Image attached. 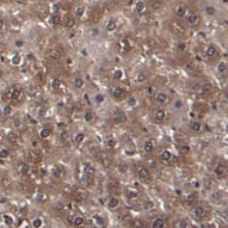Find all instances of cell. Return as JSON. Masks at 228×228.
<instances>
[{
  "mask_svg": "<svg viewBox=\"0 0 228 228\" xmlns=\"http://www.w3.org/2000/svg\"><path fill=\"white\" fill-rule=\"evenodd\" d=\"M22 93H23V92H22V89H21V87L14 86V87H12V89L10 90V92H9V98H10L11 100H13V102H17V100L21 99Z\"/></svg>",
  "mask_w": 228,
  "mask_h": 228,
  "instance_id": "cell-1",
  "label": "cell"
},
{
  "mask_svg": "<svg viewBox=\"0 0 228 228\" xmlns=\"http://www.w3.org/2000/svg\"><path fill=\"white\" fill-rule=\"evenodd\" d=\"M137 177H139L140 179H141V180H147V179H148V177H149L148 170H147L146 167H143V166L139 167V170H137Z\"/></svg>",
  "mask_w": 228,
  "mask_h": 228,
  "instance_id": "cell-2",
  "label": "cell"
},
{
  "mask_svg": "<svg viewBox=\"0 0 228 228\" xmlns=\"http://www.w3.org/2000/svg\"><path fill=\"white\" fill-rule=\"evenodd\" d=\"M185 18H186V22L189 24H196V23H198V16L195 12H192V11L186 13Z\"/></svg>",
  "mask_w": 228,
  "mask_h": 228,
  "instance_id": "cell-3",
  "label": "cell"
},
{
  "mask_svg": "<svg viewBox=\"0 0 228 228\" xmlns=\"http://www.w3.org/2000/svg\"><path fill=\"white\" fill-rule=\"evenodd\" d=\"M155 100L159 104H166L168 102V96L165 92H158L155 94Z\"/></svg>",
  "mask_w": 228,
  "mask_h": 228,
  "instance_id": "cell-4",
  "label": "cell"
},
{
  "mask_svg": "<svg viewBox=\"0 0 228 228\" xmlns=\"http://www.w3.org/2000/svg\"><path fill=\"white\" fill-rule=\"evenodd\" d=\"M226 172H227V167L223 164H217L216 167L214 168V173L216 174L217 177H222Z\"/></svg>",
  "mask_w": 228,
  "mask_h": 228,
  "instance_id": "cell-5",
  "label": "cell"
},
{
  "mask_svg": "<svg viewBox=\"0 0 228 228\" xmlns=\"http://www.w3.org/2000/svg\"><path fill=\"white\" fill-rule=\"evenodd\" d=\"M194 216L196 219H203L205 216V210L203 207H196L194 209Z\"/></svg>",
  "mask_w": 228,
  "mask_h": 228,
  "instance_id": "cell-6",
  "label": "cell"
},
{
  "mask_svg": "<svg viewBox=\"0 0 228 228\" xmlns=\"http://www.w3.org/2000/svg\"><path fill=\"white\" fill-rule=\"evenodd\" d=\"M166 117V112L163 110V109H158L155 112H154V118L158 121V122H163Z\"/></svg>",
  "mask_w": 228,
  "mask_h": 228,
  "instance_id": "cell-7",
  "label": "cell"
},
{
  "mask_svg": "<svg viewBox=\"0 0 228 228\" xmlns=\"http://www.w3.org/2000/svg\"><path fill=\"white\" fill-rule=\"evenodd\" d=\"M186 13H188V9H186V6H184V5H179V6H177V7H176V14H177L178 17H180V18L185 17V16H186Z\"/></svg>",
  "mask_w": 228,
  "mask_h": 228,
  "instance_id": "cell-8",
  "label": "cell"
},
{
  "mask_svg": "<svg viewBox=\"0 0 228 228\" xmlns=\"http://www.w3.org/2000/svg\"><path fill=\"white\" fill-rule=\"evenodd\" d=\"M216 55V48L214 45H208L205 48V56L207 58H214Z\"/></svg>",
  "mask_w": 228,
  "mask_h": 228,
  "instance_id": "cell-9",
  "label": "cell"
},
{
  "mask_svg": "<svg viewBox=\"0 0 228 228\" xmlns=\"http://www.w3.org/2000/svg\"><path fill=\"white\" fill-rule=\"evenodd\" d=\"M69 222L73 223L77 227H79V226L84 224V219L81 216H71V217H69Z\"/></svg>",
  "mask_w": 228,
  "mask_h": 228,
  "instance_id": "cell-10",
  "label": "cell"
},
{
  "mask_svg": "<svg viewBox=\"0 0 228 228\" xmlns=\"http://www.w3.org/2000/svg\"><path fill=\"white\" fill-rule=\"evenodd\" d=\"M152 228H165V221L161 217H158L152 222Z\"/></svg>",
  "mask_w": 228,
  "mask_h": 228,
  "instance_id": "cell-11",
  "label": "cell"
},
{
  "mask_svg": "<svg viewBox=\"0 0 228 228\" xmlns=\"http://www.w3.org/2000/svg\"><path fill=\"white\" fill-rule=\"evenodd\" d=\"M135 11L137 13H143L146 11V4L143 1H141V0H140V1H137L135 4Z\"/></svg>",
  "mask_w": 228,
  "mask_h": 228,
  "instance_id": "cell-12",
  "label": "cell"
},
{
  "mask_svg": "<svg viewBox=\"0 0 228 228\" xmlns=\"http://www.w3.org/2000/svg\"><path fill=\"white\" fill-rule=\"evenodd\" d=\"M160 158L164 161H168V160H171V158H172V153L168 149H163L160 152Z\"/></svg>",
  "mask_w": 228,
  "mask_h": 228,
  "instance_id": "cell-13",
  "label": "cell"
},
{
  "mask_svg": "<svg viewBox=\"0 0 228 228\" xmlns=\"http://www.w3.org/2000/svg\"><path fill=\"white\" fill-rule=\"evenodd\" d=\"M30 171H31V167H30V165H29V164L23 163V164L19 166V172L23 174V176H26V174H29V173H30Z\"/></svg>",
  "mask_w": 228,
  "mask_h": 228,
  "instance_id": "cell-14",
  "label": "cell"
},
{
  "mask_svg": "<svg viewBox=\"0 0 228 228\" xmlns=\"http://www.w3.org/2000/svg\"><path fill=\"white\" fill-rule=\"evenodd\" d=\"M93 112H92V110H90V109H87L86 111H85V114H84V119H85V122H87V123H91V122L93 121Z\"/></svg>",
  "mask_w": 228,
  "mask_h": 228,
  "instance_id": "cell-15",
  "label": "cell"
},
{
  "mask_svg": "<svg viewBox=\"0 0 228 228\" xmlns=\"http://www.w3.org/2000/svg\"><path fill=\"white\" fill-rule=\"evenodd\" d=\"M49 56H50L53 60H61L62 54H61V51H60V50H58V49H53V50L50 51Z\"/></svg>",
  "mask_w": 228,
  "mask_h": 228,
  "instance_id": "cell-16",
  "label": "cell"
},
{
  "mask_svg": "<svg viewBox=\"0 0 228 228\" xmlns=\"http://www.w3.org/2000/svg\"><path fill=\"white\" fill-rule=\"evenodd\" d=\"M118 204H119V200H118L117 197H111V198L108 201V207H109L110 209H115V208H117V207H118Z\"/></svg>",
  "mask_w": 228,
  "mask_h": 228,
  "instance_id": "cell-17",
  "label": "cell"
},
{
  "mask_svg": "<svg viewBox=\"0 0 228 228\" xmlns=\"http://www.w3.org/2000/svg\"><path fill=\"white\" fill-rule=\"evenodd\" d=\"M161 7H163V4L159 1V0H154V1H152V4H151V9H152L153 11H155V12L160 11Z\"/></svg>",
  "mask_w": 228,
  "mask_h": 228,
  "instance_id": "cell-18",
  "label": "cell"
},
{
  "mask_svg": "<svg viewBox=\"0 0 228 228\" xmlns=\"http://www.w3.org/2000/svg\"><path fill=\"white\" fill-rule=\"evenodd\" d=\"M124 94V90L122 89V87H115V89L112 90V96L115 98H119Z\"/></svg>",
  "mask_w": 228,
  "mask_h": 228,
  "instance_id": "cell-19",
  "label": "cell"
},
{
  "mask_svg": "<svg viewBox=\"0 0 228 228\" xmlns=\"http://www.w3.org/2000/svg\"><path fill=\"white\" fill-rule=\"evenodd\" d=\"M153 149H154V143H153V141H147L145 145H143V151H145V153H152L153 152Z\"/></svg>",
  "mask_w": 228,
  "mask_h": 228,
  "instance_id": "cell-20",
  "label": "cell"
},
{
  "mask_svg": "<svg viewBox=\"0 0 228 228\" xmlns=\"http://www.w3.org/2000/svg\"><path fill=\"white\" fill-rule=\"evenodd\" d=\"M116 29H117V24H116V22H115L114 19H110V21L108 22V24H107V30H108L109 32H114Z\"/></svg>",
  "mask_w": 228,
  "mask_h": 228,
  "instance_id": "cell-21",
  "label": "cell"
},
{
  "mask_svg": "<svg viewBox=\"0 0 228 228\" xmlns=\"http://www.w3.org/2000/svg\"><path fill=\"white\" fill-rule=\"evenodd\" d=\"M11 62L13 66H19L21 62H22V56L19 54H14L12 58H11Z\"/></svg>",
  "mask_w": 228,
  "mask_h": 228,
  "instance_id": "cell-22",
  "label": "cell"
},
{
  "mask_svg": "<svg viewBox=\"0 0 228 228\" xmlns=\"http://www.w3.org/2000/svg\"><path fill=\"white\" fill-rule=\"evenodd\" d=\"M201 129H202V124H201V122L195 121V122H192V123H191V130H192V131L198 133V131H201Z\"/></svg>",
  "mask_w": 228,
  "mask_h": 228,
  "instance_id": "cell-23",
  "label": "cell"
},
{
  "mask_svg": "<svg viewBox=\"0 0 228 228\" xmlns=\"http://www.w3.org/2000/svg\"><path fill=\"white\" fill-rule=\"evenodd\" d=\"M3 220H4V223L6 226H9V227L13 224V217L11 215H9V214H4L3 215Z\"/></svg>",
  "mask_w": 228,
  "mask_h": 228,
  "instance_id": "cell-24",
  "label": "cell"
},
{
  "mask_svg": "<svg viewBox=\"0 0 228 228\" xmlns=\"http://www.w3.org/2000/svg\"><path fill=\"white\" fill-rule=\"evenodd\" d=\"M74 87H75V89H82V87H84V85H85V81H84V79H81V78H75L74 79Z\"/></svg>",
  "mask_w": 228,
  "mask_h": 228,
  "instance_id": "cell-25",
  "label": "cell"
},
{
  "mask_svg": "<svg viewBox=\"0 0 228 228\" xmlns=\"http://www.w3.org/2000/svg\"><path fill=\"white\" fill-rule=\"evenodd\" d=\"M50 134H51V130L48 129V128H42V129L40 130V136H41L42 139H48V137L50 136Z\"/></svg>",
  "mask_w": 228,
  "mask_h": 228,
  "instance_id": "cell-26",
  "label": "cell"
},
{
  "mask_svg": "<svg viewBox=\"0 0 228 228\" xmlns=\"http://www.w3.org/2000/svg\"><path fill=\"white\" fill-rule=\"evenodd\" d=\"M212 89H213V85H212V84H204V85L201 87L200 92L204 94V93H208V92H210V91H212Z\"/></svg>",
  "mask_w": 228,
  "mask_h": 228,
  "instance_id": "cell-27",
  "label": "cell"
},
{
  "mask_svg": "<svg viewBox=\"0 0 228 228\" xmlns=\"http://www.w3.org/2000/svg\"><path fill=\"white\" fill-rule=\"evenodd\" d=\"M112 77L116 80H121L122 78H123V71H122V69H115L114 73H112Z\"/></svg>",
  "mask_w": 228,
  "mask_h": 228,
  "instance_id": "cell-28",
  "label": "cell"
},
{
  "mask_svg": "<svg viewBox=\"0 0 228 228\" xmlns=\"http://www.w3.org/2000/svg\"><path fill=\"white\" fill-rule=\"evenodd\" d=\"M227 68H228L227 63H226L224 61H221V62L217 65V72H219V73H224V72L227 71Z\"/></svg>",
  "mask_w": 228,
  "mask_h": 228,
  "instance_id": "cell-29",
  "label": "cell"
},
{
  "mask_svg": "<svg viewBox=\"0 0 228 228\" xmlns=\"http://www.w3.org/2000/svg\"><path fill=\"white\" fill-rule=\"evenodd\" d=\"M43 224V220L41 217H36V219H33L32 220V226L33 228H41Z\"/></svg>",
  "mask_w": 228,
  "mask_h": 228,
  "instance_id": "cell-30",
  "label": "cell"
},
{
  "mask_svg": "<svg viewBox=\"0 0 228 228\" xmlns=\"http://www.w3.org/2000/svg\"><path fill=\"white\" fill-rule=\"evenodd\" d=\"M84 12H85V7L84 6H78L75 9V11H74V14L78 17V18H80V17L84 16Z\"/></svg>",
  "mask_w": 228,
  "mask_h": 228,
  "instance_id": "cell-31",
  "label": "cell"
},
{
  "mask_svg": "<svg viewBox=\"0 0 228 228\" xmlns=\"http://www.w3.org/2000/svg\"><path fill=\"white\" fill-rule=\"evenodd\" d=\"M9 156H10V151L7 148H1V149H0V158H1V159H7Z\"/></svg>",
  "mask_w": 228,
  "mask_h": 228,
  "instance_id": "cell-32",
  "label": "cell"
},
{
  "mask_svg": "<svg viewBox=\"0 0 228 228\" xmlns=\"http://www.w3.org/2000/svg\"><path fill=\"white\" fill-rule=\"evenodd\" d=\"M12 114V107L11 105H5L3 108V115L4 116H10Z\"/></svg>",
  "mask_w": 228,
  "mask_h": 228,
  "instance_id": "cell-33",
  "label": "cell"
},
{
  "mask_svg": "<svg viewBox=\"0 0 228 228\" xmlns=\"http://www.w3.org/2000/svg\"><path fill=\"white\" fill-rule=\"evenodd\" d=\"M60 23H61V18L59 14H54L51 17V24L53 25H59Z\"/></svg>",
  "mask_w": 228,
  "mask_h": 228,
  "instance_id": "cell-34",
  "label": "cell"
},
{
  "mask_svg": "<svg viewBox=\"0 0 228 228\" xmlns=\"http://www.w3.org/2000/svg\"><path fill=\"white\" fill-rule=\"evenodd\" d=\"M136 104H137V99L134 96H131V97L128 98V100H127V105H128V107H135Z\"/></svg>",
  "mask_w": 228,
  "mask_h": 228,
  "instance_id": "cell-35",
  "label": "cell"
},
{
  "mask_svg": "<svg viewBox=\"0 0 228 228\" xmlns=\"http://www.w3.org/2000/svg\"><path fill=\"white\" fill-rule=\"evenodd\" d=\"M75 26V19H73V18H68L67 21H66V28L67 29H72V28H74Z\"/></svg>",
  "mask_w": 228,
  "mask_h": 228,
  "instance_id": "cell-36",
  "label": "cell"
},
{
  "mask_svg": "<svg viewBox=\"0 0 228 228\" xmlns=\"http://www.w3.org/2000/svg\"><path fill=\"white\" fill-rule=\"evenodd\" d=\"M205 13H207L208 16H214V14L216 13V9H215L214 6H207V7H205Z\"/></svg>",
  "mask_w": 228,
  "mask_h": 228,
  "instance_id": "cell-37",
  "label": "cell"
},
{
  "mask_svg": "<svg viewBox=\"0 0 228 228\" xmlns=\"http://www.w3.org/2000/svg\"><path fill=\"white\" fill-rule=\"evenodd\" d=\"M75 142L77 143H81L82 141H84V140H85V134L84 133H78L77 135H75Z\"/></svg>",
  "mask_w": 228,
  "mask_h": 228,
  "instance_id": "cell-38",
  "label": "cell"
},
{
  "mask_svg": "<svg viewBox=\"0 0 228 228\" xmlns=\"http://www.w3.org/2000/svg\"><path fill=\"white\" fill-rule=\"evenodd\" d=\"M173 108L174 109H182L183 108V102L180 99H176L173 102Z\"/></svg>",
  "mask_w": 228,
  "mask_h": 228,
  "instance_id": "cell-39",
  "label": "cell"
},
{
  "mask_svg": "<svg viewBox=\"0 0 228 228\" xmlns=\"http://www.w3.org/2000/svg\"><path fill=\"white\" fill-rule=\"evenodd\" d=\"M51 86L54 87V89H59V87L61 86V81L58 78H54V79L51 80Z\"/></svg>",
  "mask_w": 228,
  "mask_h": 228,
  "instance_id": "cell-40",
  "label": "cell"
},
{
  "mask_svg": "<svg viewBox=\"0 0 228 228\" xmlns=\"http://www.w3.org/2000/svg\"><path fill=\"white\" fill-rule=\"evenodd\" d=\"M146 79H147L146 73H139V74H137V78H136V80H137L139 82H143V81H146Z\"/></svg>",
  "mask_w": 228,
  "mask_h": 228,
  "instance_id": "cell-41",
  "label": "cell"
},
{
  "mask_svg": "<svg viewBox=\"0 0 228 228\" xmlns=\"http://www.w3.org/2000/svg\"><path fill=\"white\" fill-rule=\"evenodd\" d=\"M94 100H96V103H98V104H100V103H103L104 100H105V97L102 94V93H98L96 97H94Z\"/></svg>",
  "mask_w": 228,
  "mask_h": 228,
  "instance_id": "cell-42",
  "label": "cell"
},
{
  "mask_svg": "<svg viewBox=\"0 0 228 228\" xmlns=\"http://www.w3.org/2000/svg\"><path fill=\"white\" fill-rule=\"evenodd\" d=\"M116 140H114V139H110V140H108L107 141V146L108 147H110V148H115L116 147Z\"/></svg>",
  "mask_w": 228,
  "mask_h": 228,
  "instance_id": "cell-43",
  "label": "cell"
},
{
  "mask_svg": "<svg viewBox=\"0 0 228 228\" xmlns=\"http://www.w3.org/2000/svg\"><path fill=\"white\" fill-rule=\"evenodd\" d=\"M123 118H124V117H123V115H122L121 112H117V114H115V116H114V121H115V122H121Z\"/></svg>",
  "mask_w": 228,
  "mask_h": 228,
  "instance_id": "cell-44",
  "label": "cell"
},
{
  "mask_svg": "<svg viewBox=\"0 0 228 228\" xmlns=\"http://www.w3.org/2000/svg\"><path fill=\"white\" fill-rule=\"evenodd\" d=\"M60 136H61V140H62V141H67L68 137H69V135H68V131H67V130H63V131L60 134Z\"/></svg>",
  "mask_w": 228,
  "mask_h": 228,
  "instance_id": "cell-45",
  "label": "cell"
},
{
  "mask_svg": "<svg viewBox=\"0 0 228 228\" xmlns=\"http://www.w3.org/2000/svg\"><path fill=\"white\" fill-rule=\"evenodd\" d=\"M177 48H178L179 50H185V49H186V43H185V42H179L178 45H177Z\"/></svg>",
  "mask_w": 228,
  "mask_h": 228,
  "instance_id": "cell-46",
  "label": "cell"
},
{
  "mask_svg": "<svg viewBox=\"0 0 228 228\" xmlns=\"http://www.w3.org/2000/svg\"><path fill=\"white\" fill-rule=\"evenodd\" d=\"M179 228H188V223L185 221H180L179 222Z\"/></svg>",
  "mask_w": 228,
  "mask_h": 228,
  "instance_id": "cell-47",
  "label": "cell"
},
{
  "mask_svg": "<svg viewBox=\"0 0 228 228\" xmlns=\"http://www.w3.org/2000/svg\"><path fill=\"white\" fill-rule=\"evenodd\" d=\"M14 44H16L17 47H23V44H24V42H23V41H21V40H17V41L14 42Z\"/></svg>",
  "mask_w": 228,
  "mask_h": 228,
  "instance_id": "cell-48",
  "label": "cell"
},
{
  "mask_svg": "<svg viewBox=\"0 0 228 228\" xmlns=\"http://www.w3.org/2000/svg\"><path fill=\"white\" fill-rule=\"evenodd\" d=\"M4 19L1 18V17H0V31H3V29H4Z\"/></svg>",
  "mask_w": 228,
  "mask_h": 228,
  "instance_id": "cell-49",
  "label": "cell"
},
{
  "mask_svg": "<svg viewBox=\"0 0 228 228\" xmlns=\"http://www.w3.org/2000/svg\"><path fill=\"white\" fill-rule=\"evenodd\" d=\"M44 112H45V110H44L43 108H41V109L38 110V115H40V116H44Z\"/></svg>",
  "mask_w": 228,
  "mask_h": 228,
  "instance_id": "cell-50",
  "label": "cell"
},
{
  "mask_svg": "<svg viewBox=\"0 0 228 228\" xmlns=\"http://www.w3.org/2000/svg\"><path fill=\"white\" fill-rule=\"evenodd\" d=\"M98 33H99V30H98V29H93V30H92V35H93V36H97Z\"/></svg>",
  "mask_w": 228,
  "mask_h": 228,
  "instance_id": "cell-51",
  "label": "cell"
},
{
  "mask_svg": "<svg viewBox=\"0 0 228 228\" xmlns=\"http://www.w3.org/2000/svg\"><path fill=\"white\" fill-rule=\"evenodd\" d=\"M196 115H195V112H190V117H195Z\"/></svg>",
  "mask_w": 228,
  "mask_h": 228,
  "instance_id": "cell-52",
  "label": "cell"
},
{
  "mask_svg": "<svg viewBox=\"0 0 228 228\" xmlns=\"http://www.w3.org/2000/svg\"><path fill=\"white\" fill-rule=\"evenodd\" d=\"M226 86H227V87H228V80H227V82H226Z\"/></svg>",
  "mask_w": 228,
  "mask_h": 228,
  "instance_id": "cell-53",
  "label": "cell"
}]
</instances>
